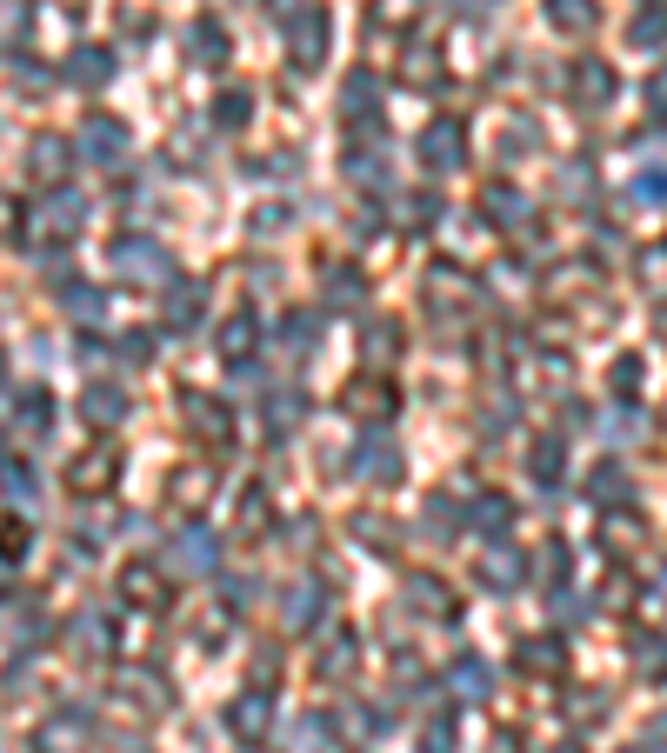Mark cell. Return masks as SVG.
I'll list each match as a JSON object with an SVG mask.
<instances>
[{
  "label": "cell",
  "mask_w": 667,
  "mask_h": 753,
  "mask_svg": "<svg viewBox=\"0 0 667 753\" xmlns=\"http://www.w3.org/2000/svg\"><path fill=\"white\" fill-rule=\"evenodd\" d=\"M561 661H568V654H561L555 641H528V654H521V667H528V674H555Z\"/></svg>",
  "instance_id": "83f0119b"
},
{
  "label": "cell",
  "mask_w": 667,
  "mask_h": 753,
  "mask_svg": "<svg viewBox=\"0 0 667 753\" xmlns=\"http://www.w3.org/2000/svg\"><path fill=\"white\" fill-rule=\"evenodd\" d=\"M27 160H33V174H40V180H60V174H67V140L40 133V140L27 147Z\"/></svg>",
  "instance_id": "9a60e30c"
},
{
  "label": "cell",
  "mask_w": 667,
  "mask_h": 753,
  "mask_svg": "<svg viewBox=\"0 0 667 753\" xmlns=\"http://www.w3.org/2000/svg\"><path fill=\"white\" fill-rule=\"evenodd\" d=\"M667 33V7H655L648 20H635V40H661Z\"/></svg>",
  "instance_id": "d590c367"
},
{
  "label": "cell",
  "mask_w": 667,
  "mask_h": 753,
  "mask_svg": "<svg viewBox=\"0 0 667 753\" xmlns=\"http://www.w3.org/2000/svg\"><path fill=\"white\" fill-rule=\"evenodd\" d=\"M408 601H414V607H421V614H441V621H448V614H454V601H448V587H441V581H428V574H421V581H414V594H408Z\"/></svg>",
  "instance_id": "cb8c5ba5"
},
{
  "label": "cell",
  "mask_w": 667,
  "mask_h": 753,
  "mask_svg": "<svg viewBox=\"0 0 667 753\" xmlns=\"http://www.w3.org/2000/svg\"><path fill=\"white\" fill-rule=\"evenodd\" d=\"M488 214H494V227H514L521 220V194L514 187H488Z\"/></svg>",
  "instance_id": "484cf974"
},
{
  "label": "cell",
  "mask_w": 667,
  "mask_h": 753,
  "mask_svg": "<svg viewBox=\"0 0 667 753\" xmlns=\"http://www.w3.org/2000/svg\"><path fill=\"white\" fill-rule=\"evenodd\" d=\"M267 414H274V427H287V420H301V394H274V407H267Z\"/></svg>",
  "instance_id": "e575fe53"
},
{
  "label": "cell",
  "mask_w": 667,
  "mask_h": 753,
  "mask_svg": "<svg viewBox=\"0 0 667 753\" xmlns=\"http://www.w3.org/2000/svg\"><path fill=\"white\" fill-rule=\"evenodd\" d=\"M120 594H127V601H140V607H160V601H167L154 567H127V574H120Z\"/></svg>",
  "instance_id": "e0dca14e"
},
{
  "label": "cell",
  "mask_w": 667,
  "mask_h": 753,
  "mask_svg": "<svg viewBox=\"0 0 667 753\" xmlns=\"http://www.w3.org/2000/svg\"><path fill=\"white\" fill-rule=\"evenodd\" d=\"M347 467H354L361 480H394V474H401V447H394V440H381V434H367V440L347 454Z\"/></svg>",
  "instance_id": "277c9868"
},
{
  "label": "cell",
  "mask_w": 667,
  "mask_h": 753,
  "mask_svg": "<svg viewBox=\"0 0 667 753\" xmlns=\"http://www.w3.org/2000/svg\"><path fill=\"white\" fill-rule=\"evenodd\" d=\"M474 521H481V527H508V521H514V507H508L501 494H481V501H474Z\"/></svg>",
  "instance_id": "1f68e13d"
},
{
  "label": "cell",
  "mask_w": 667,
  "mask_h": 753,
  "mask_svg": "<svg viewBox=\"0 0 667 753\" xmlns=\"http://www.w3.org/2000/svg\"><path fill=\"white\" fill-rule=\"evenodd\" d=\"M615 374H621V380H615V387H621V394H635V380H641V360H621V367H615Z\"/></svg>",
  "instance_id": "74e56055"
},
{
  "label": "cell",
  "mask_w": 667,
  "mask_h": 753,
  "mask_svg": "<svg viewBox=\"0 0 667 753\" xmlns=\"http://www.w3.org/2000/svg\"><path fill=\"white\" fill-rule=\"evenodd\" d=\"M555 753H581V747H555Z\"/></svg>",
  "instance_id": "ab89813d"
},
{
  "label": "cell",
  "mask_w": 667,
  "mask_h": 753,
  "mask_svg": "<svg viewBox=\"0 0 667 753\" xmlns=\"http://www.w3.org/2000/svg\"><path fill=\"white\" fill-rule=\"evenodd\" d=\"M454 7H461V13H488V7H481V0H454Z\"/></svg>",
  "instance_id": "f35d334b"
},
{
  "label": "cell",
  "mask_w": 667,
  "mask_h": 753,
  "mask_svg": "<svg viewBox=\"0 0 667 753\" xmlns=\"http://www.w3.org/2000/svg\"><path fill=\"white\" fill-rule=\"evenodd\" d=\"M341 407H347V414H354V420H381V414H388V407H394V387H388V380H374V374H367V380H361V387H347V394H341Z\"/></svg>",
  "instance_id": "52a82bcc"
},
{
  "label": "cell",
  "mask_w": 667,
  "mask_h": 753,
  "mask_svg": "<svg viewBox=\"0 0 667 753\" xmlns=\"http://www.w3.org/2000/svg\"><path fill=\"white\" fill-rule=\"evenodd\" d=\"M381 20H401V27H408V20H414V0H381Z\"/></svg>",
  "instance_id": "8d00e7d4"
},
{
  "label": "cell",
  "mask_w": 667,
  "mask_h": 753,
  "mask_svg": "<svg viewBox=\"0 0 667 753\" xmlns=\"http://www.w3.org/2000/svg\"><path fill=\"white\" fill-rule=\"evenodd\" d=\"M107 480H114V454H107V447L87 454V460H73V487H80V494H100Z\"/></svg>",
  "instance_id": "2e32d148"
},
{
  "label": "cell",
  "mask_w": 667,
  "mask_h": 753,
  "mask_svg": "<svg viewBox=\"0 0 667 753\" xmlns=\"http://www.w3.org/2000/svg\"><path fill=\"white\" fill-rule=\"evenodd\" d=\"M13 420H20V427H33V434H40V427H47V420H53V400H47V394H40V387H33V394H13Z\"/></svg>",
  "instance_id": "ffe728a7"
},
{
  "label": "cell",
  "mask_w": 667,
  "mask_h": 753,
  "mask_svg": "<svg viewBox=\"0 0 667 753\" xmlns=\"http://www.w3.org/2000/svg\"><path fill=\"white\" fill-rule=\"evenodd\" d=\"M227 734H241V741H261V734H267V701H261V694L234 701V707H227Z\"/></svg>",
  "instance_id": "4fadbf2b"
},
{
  "label": "cell",
  "mask_w": 667,
  "mask_h": 753,
  "mask_svg": "<svg viewBox=\"0 0 667 753\" xmlns=\"http://www.w3.org/2000/svg\"><path fill=\"white\" fill-rule=\"evenodd\" d=\"M80 153H87V160H100V167H114V160L127 153V127H120V120H107V113L80 120Z\"/></svg>",
  "instance_id": "3957f363"
},
{
  "label": "cell",
  "mask_w": 667,
  "mask_h": 753,
  "mask_svg": "<svg viewBox=\"0 0 667 753\" xmlns=\"http://www.w3.org/2000/svg\"><path fill=\"white\" fill-rule=\"evenodd\" d=\"M114 267L134 274V280H160V274H167V247L147 240V234H120V240H114Z\"/></svg>",
  "instance_id": "7a4b0ae2"
},
{
  "label": "cell",
  "mask_w": 667,
  "mask_h": 753,
  "mask_svg": "<svg viewBox=\"0 0 667 753\" xmlns=\"http://www.w3.org/2000/svg\"><path fill=\"white\" fill-rule=\"evenodd\" d=\"M521 574H528V567H521V554H514V547H501V541H494V547L481 554V581H488L494 594H514V587H521Z\"/></svg>",
  "instance_id": "9c48e42d"
},
{
  "label": "cell",
  "mask_w": 667,
  "mask_h": 753,
  "mask_svg": "<svg viewBox=\"0 0 667 753\" xmlns=\"http://www.w3.org/2000/svg\"><path fill=\"white\" fill-rule=\"evenodd\" d=\"M461 153H468V140H461V127H454V120H434V127L421 133V160H428L434 174L461 167Z\"/></svg>",
  "instance_id": "5b68a950"
},
{
  "label": "cell",
  "mask_w": 667,
  "mask_h": 753,
  "mask_svg": "<svg viewBox=\"0 0 667 753\" xmlns=\"http://www.w3.org/2000/svg\"><path fill=\"white\" fill-rule=\"evenodd\" d=\"M568 87H575V100H608V93H615V73H608L601 60H581Z\"/></svg>",
  "instance_id": "5bb4252c"
},
{
  "label": "cell",
  "mask_w": 667,
  "mask_h": 753,
  "mask_svg": "<svg viewBox=\"0 0 667 753\" xmlns=\"http://www.w3.org/2000/svg\"><path fill=\"white\" fill-rule=\"evenodd\" d=\"M488 681H494V674H488V661H474V654H468V661H454V694H461V701H488Z\"/></svg>",
  "instance_id": "ac0fdd59"
},
{
  "label": "cell",
  "mask_w": 667,
  "mask_h": 753,
  "mask_svg": "<svg viewBox=\"0 0 667 753\" xmlns=\"http://www.w3.org/2000/svg\"><path fill=\"white\" fill-rule=\"evenodd\" d=\"M60 300H67V314H73V320H100V314H107V300H100L94 287H67Z\"/></svg>",
  "instance_id": "4316f807"
},
{
  "label": "cell",
  "mask_w": 667,
  "mask_h": 753,
  "mask_svg": "<svg viewBox=\"0 0 667 753\" xmlns=\"http://www.w3.org/2000/svg\"><path fill=\"white\" fill-rule=\"evenodd\" d=\"M548 20L568 27V33H588V27H595V7H588V0H548Z\"/></svg>",
  "instance_id": "7402d4cb"
},
{
  "label": "cell",
  "mask_w": 667,
  "mask_h": 753,
  "mask_svg": "<svg viewBox=\"0 0 667 753\" xmlns=\"http://www.w3.org/2000/svg\"><path fill=\"white\" fill-rule=\"evenodd\" d=\"M361 347H367V360H388V354H394V347H401V334H394V327H388V320H374V327H367V334H361Z\"/></svg>",
  "instance_id": "f1b7e54d"
},
{
  "label": "cell",
  "mask_w": 667,
  "mask_h": 753,
  "mask_svg": "<svg viewBox=\"0 0 667 753\" xmlns=\"http://www.w3.org/2000/svg\"><path fill=\"white\" fill-rule=\"evenodd\" d=\"M80 414H87L94 427H114V420L127 414V394H120V387H87V394H80Z\"/></svg>",
  "instance_id": "7c38bea8"
},
{
  "label": "cell",
  "mask_w": 667,
  "mask_h": 753,
  "mask_svg": "<svg viewBox=\"0 0 667 753\" xmlns=\"http://www.w3.org/2000/svg\"><path fill=\"white\" fill-rule=\"evenodd\" d=\"M247 347H254V314H234V320H227V334H220V354H227V360H241Z\"/></svg>",
  "instance_id": "d4e9b609"
},
{
  "label": "cell",
  "mask_w": 667,
  "mask_h": 753,
  "mask_svg": "<svg viewBox=\"0 0 667 753\" xmlns=\"http://www.w3.org/2000/svg\"><path fill=\"white\" fill-rule=\"evenodd\" d=\"M287 53H294V67H321V60H327V13H321V7H294V20H287Z\"/></svg>",
  "instance_id": "6da1fadb"
},
{
  "label": "cell",
  "mask_w": 667,
  "mask_h": 753,
  "mask_svg": "<svg viewBox=\"0 0 667 753\" xmlns=\"http://www.w3.org/2000/svg\"><path fill=\"white\" fill-rule=\"evenodd\" d=\"M80 214H87L80 200H53V207H47V234H73V227H80Z\"/></svg>",
  "instance_id": "4dcf8cb0"
},
{
  "label": "cell",
  "mask_w": 667,
  "mask_h": 753,
  "mask_svg": "<svg viewBox=\"0 0 667 753\" xmlns=\"http://www.w3.org/2000/svg\"><path fill=\"white\" fill-rule=\"evenodd\" d=\"M281 614H287V627H314L321 621V587H294Z\"/></svg>",
  "instance_id": "44dd1931"
},
{
  "label": "cell",
  "mask_w": 667,
  "mask_h": 753,
  "mask_svg": "<svg viewBox=\"0 0 667 753\" xmlns=\"http://www.w3.org/2000/svg\"><path fill=\"white\" fill-rule=\"evenodd\" d=\"M528 467H534V480H541V487H561V467H568L561 434H541V440H534V454H528Z\"/></svg>",
  "instance_id": "8fae6325"
},
{
  "label": "cell",
  "mask_w": 667,
  "mask_h": 753,
  "mask_svg": "<svg viewBox=\"0 0 667 753\" xmlns=\"http://www.w3.org/2000/svg\"><path fill=\"white\" fill-rule=\"evenodd\" d=\"M247 107H254L247 93H220V100H214V120H220V127H247Z\"/></svg>",
  "instance_id": "f546056e"
},
{
  "label": "cell",
  "mask_w": 667,
  "mask_h": 753,
  "mask_svg": "<svg viewBox=\"0 0 667 753\" xmlns=\"http://www.w3.org/2000/svg\"><path fill=\"white\" fill-rule=\"evenodd\" d=\"M167 561H174V574H214V561H220V554H214V541H207L200 527H187V534L174 541V554H167Z\"/></svg>",
  "instance_id": "ba28073f"
},
{
  "label": "cell",
  "mask_w": 667,
  "mask_h": 753,
  "mask_svg": "<svg viewBox=\"0 0 667 753\" xmlns=\"http://www.w3.org/2000/svg\"><path fill=\"white\" fill-rule=\"evenodd\" d=\"M180 414L200 427V440H227V434H234V420H227V407H220L214 394H180Z\"/></svg>",
  "instance_id": "8992f818"
},
{
  "label": "cell",
  "mask_w": 667,
  "mask_h": 753,
  "mask_svg": "<svg viewBox=\"0 0 667 753\" xmlns=\"http://www.w3.org/2000/svg\"><path fill=\"white\" fill-rule=\"evenodd\" d=\"M67 73H73L80 87H107V80H114V60H107L100 47H87V53H73V67H67Z\"/></svg>",
  "instance_id": "d6986e66"
},
{
  "label": "cell",
  "mask_w": 667,
  "mask_h": 753,
  "mask_svg": "<svg viewBox=\"0 0 667 753\" xmlns=\"http://www.w3.org/2000/svg\"><path fill=\"white\" fill-rule=\"evenodd\" d=\"M73 641H87V654H100V647H107V621H100V614H87V621L73 627Z\"/></svg>",
  "instance_id": "d6a6232c"
},
{
  "label": "cell",
  "mask_w": 667,
  "mask_h": 753,
  "mask_svg": "<svg viewBox=\"0 0 667 753\" xmlns=\"http://www.w3.org/2000/svg\"><path fill=\"white\" fill-rule=\"evenodd\" d=\"M200 314H207V287H200V280H187V287H167V327H174V334H187Z\"/></svg>",
  "instance_id": "30bf717a"
},
{
  "label": "cell",
  "mask_w": 667,
  "mask_h": 753,
  "mask_svg": "<svg viewBox=\"0 0 667 753\" xmlns=\"http://www.w3.org/2000/svg\"><path fill=\"white\" fill-rule=\"evenodd\" d=\"M421 753H454V727H448V721L428 727V734H421Z\"/></svg>",
  "instance_id": "836d02e7"
},
{
  "label": "cell",
  "mask_w": 667,
  "mask_h": 753,
  "mask_svg": "<svg viewBox=\"0 0 667 753\" xmlns=\"http://www.w3.org/2000/svg\"><path fill=\"white\" fill-rule=\"evenodd\" d=\"M194 53H200V67H220V53H227V40H220V27L214 20H194Z\"/></svg>",
  "instance_id": "603a6c76"
}]
</instances>
